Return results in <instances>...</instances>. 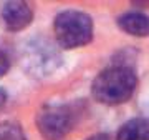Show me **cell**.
Wrapping results in <instances>:
<instances>
[{
	"mask_svg": "<svg viewBox=\"0 0 149 140\" xmlns=\"http://www.w3.org/2000/svg\"><path fill=\"white\" fill-rule=\"evenodd\" d=\"M136 74L129 67H108L93 82V95L98 102L106 105H119L131 98L136 88Z\"/></svg>",
	"mask_w": 149,
	"mask_h": 140,
	"instance_id": "6da1fadb",
	"label": "cell"
},
{
	"mask_svg": "<svg viewBox=\"0 0 149 140\" xmlns=\"http://www.w3.org/2000/svg\"><path fill=\"white\" fill-rule=\"evenodd\" d=\"M55 35L63 49L83 47L93 38V22L80 10H65L55 18Z\"/></svg>",
	"mask_w": 149,
	"mask_h": 140,
	"instance_id": "7a4b0ae2",
	"label": "cell"
},
{
	"mask_svg": "<svg viewBox=\"0 0 149 140\" xmlns=\"http://www.w3.org/2000/svg\"><path fill=\"white\" fill-rule=\"evenodd\" d=\"M37 125L45 140H63L73 127L71 112L66 105L50 103L40 110Z\"/></svg>",
	"mask_w": 149,
	"mask_h": 140,
	"instance_id": "3957f363",
	"label": "cell"
},
{
	"mask_svg": "<svg viewBox=\"0 0 149 140\" xmlns=\"http://www.w3.org/2000/svg\"><path fill=\"white\" fill-rule=\"evenodd\" d=\"M0 20L5 30L18 32L32 23L33 12L25 2H5L0 10Z\"/></svg>",
	"mask_w": 149,
	"mask_h": 140,
	"instance_id": "277c9868",
	"label": "cell"
},
{
	"mask_svg": "<svg viewBox=\"0 0 149 140\" xmlns=\"http://www.w3.org/2000/svg\"><path fill=\"white\" fill-rule=\"evenodd\" d=\"M119 27L123 32L134 35V37H146L149 35V18L143 13L138 12H131V13H124L119 17Z\"/></svg>",
	"mask_w": 149,
	"mask_h": 140,
	"instance_id": "5b68a950",
	"label": "cell"
},
{
	"mask_svg": "<svg viewBox=\"0 0 149 140\" xmlns=\"http://www.w3.org/2000/svg\"><path fill=\"white\" fill-rule=\"evenodd\" d=\"M118 140H149V122L133 119L118 132Z\"/></svg>",
	"mask_w": 149,
	"mask_h": 140,
	"instance_id": "8992f818",
	"label": "cell"
},
{
	"mask_svg": "<svg viewBox=\"0 0 149 140\" xmlns=\"http://www.w3.org/2000/svg\"><path fill=\"white\" fill-rule=\"evenodd\" d=\"M0 140H27L23 130L13 122L0 124Z\"/></svg>",
	"mask_w": 149,
	"mask_h": 140,
	"instance_id": "52a82bcc",
	"label": "cell"
},
{
	"mask_svg": "<svg viewBox=\"0 0 149 140\" xmlns=\"http://www.w3.org/2000/svg\"><path fill=\"white\" fill-rule=\"evenodd\" d=\"M7 69H8V60H7L5 55L0 52V75H3L7 72Z\"/></svg>",
	"mask_w": 149,
	"mask_h": 140,
	"instance_id": "ba28073f",
	"label": "cell"
},
{
	"mask_svg": "<svg viewBox=\"0 0 149 140\" xmlns=\"http://www.w3.org/2000/svg\"><path fill=\"white\" fill-rule=\"evenodd\" d=\"M5 102H7V93L2 90V88H0V107H2Z\"/></svg>",
	"mask_w": 149,
	"mask_h": 140,
	"instance_id": "9c48e42d",
	"label": "cell"
}]
</instances>
